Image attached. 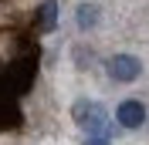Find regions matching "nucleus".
Listing matches in <instances>:
<instances>
[{"label":"nucleus","instance_id":"obj_1","mask_svg":"<svg viewBox=\"0 0 149 145\" xmlns=\"http://www.w3.org/2000/svg\"><path fill=\"white\" fill-rule=\"evenodd\" d=\"M74 122L88 132V138H105L109 135V111L98 105V101H78L71 108Z\"/></svg>","mask_w":149,"mask_h":145},{"label":"nucleus","instance_id":"obj_2","mask_svg":"<svg viewBox=\"0 0 149 145\" xmlns=\"http://www.w3.org/2000/svg\"><path fill=\"white\" fill-rule=\"evenodd\" d=\"M139 74H142V61L136 54H115L109 61V78H112V81L129 84V81H136Z\"/></svg>","mask_w":149,"mask_h":145},{"label":"nucleus","instance_id":"obj_3","mask_svg":"<svg viewBox=\"0 0 149 145\" xmlns=\"http://www.w3.org/2000/svg\"><path fill=\"white\" fill-rule=\"evenodd\" d=\"M115 118H119V125H125V128H139L142 122H146V108H142V101H122L119 105V111H115Z\"/></svg>","mask_w":149,"mask_h":145},{"label":"nucleus","instance_id":"obj_4","mask_svg":"<svg viewBox=\"0 0 149 145\" xmlns=\"http://www.w3.org/2000/svg\"><path fill=\"white\" fill-rule=\"evenodd\" d=\"M74 20H78V27H81V30L98 27V7H95V3H78V10H74Z\"/></svg>","mask_w":149,"mask_h":145},{"label":"nucleus","instance_id":"obj_5","mask_svg":"<svg viewBox=\"0 0 149 145\" xmlns=\"http://www.w3.org/2000/svg\"><path fill=\"white\" fill-rule=\"evenodd\" d=\"M54 20H58V3H54V0H44V3H41V27L51 30Z\"/></svg>","mask_w":149,"mask_h":145},{"label":"nucleus","instance_id":"obj_6","mask_svg":"<svg viewBox=\"0 0 149 145\" xmlns=\"http://www.w3.org/2000/svg\"><path fill=\"white\" fill-rule=\"evenodd\" d=\"M85 145H109V138H88Z\"/></svg>","mask_w":149,"mask_h":145}]
</instances>
